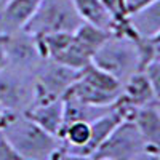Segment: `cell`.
I'll return each mask as SVG.
<instances>
[{"instance_id": "cell-11", "label": "cell", "mask_w": 160, "mask_h": 160, "mask_svg": "<svg viewBox=\"0 0 160 160\" xmlns=\"http://www.w3.org/2000/svg\"><path fill=\"white\" fill-rule=\"evenodd\" d=\"M123 118H127L125 114L114 104L106 114H102L96 120H93V122L90 123V131H91L90 133V141L87 144V148L83 149L82 155L91 157L93 154H95V151L102 144V141L111 135L112 130L122 122Z\"/></svg>"}, {"instance_id": "cell-9", "label": "cell", "mask_w": 160, "mask_h": 160, "mask_svg": "<svg viewBox=\"0 0 160 160\" xmlns=\"http://www.w3.org/2000/svg\"><path fill=\"white\" fill-rule=\"evenodd\" d=\"M160 101H154L144 104L141 108L133 109L130 114V120L138 128L139 135L151 148H158L160 142Z\"/></svg>"}, {"instance_id": "cell-3", "label": "cell", "mask_w": 160, "mask_h": 160, "mask_svg": "<svg viewBox=\"0 0 160 160\" xmlns=\"http://www.w3.org/2000/svg\"><path fill=\"white\" fill-rule=\"evenodd\" d=\"M82 22L72 0H40L35 13L22 31L40 37L56 32H74Z\"/></svg>"}, {"instance_id": "cell-2", "label": "cell", "mask_w": 160, "mask_h": 160, "mask_svg": "<svg viewBox=\"0 0 160 160\" xmlns=\"http://www.w3.org/2000/svg\"><path fill=\"white\" fill-rule=\"evenodd\" d=\"M91 64L123 83L133 74L139 72V59L133 38L123 34H112L95 51Z\"/></svg>"}, {"instance_id": "cell-14", "label": "cell", "mask_w": 160, "mask_h": 160, "mask_svg": "<svg viewBox=\"0 0 160 160\" xmlns=\"http://www.w3.org/2000/svg\"><path fill=\"white\" fill-rule=\"evenodd\" d=\"M98 2L104 7V10L109 13L114 18V21L117 24L123 22L127 19V10H125V2L123 0H98ZM117 28V26H115ZM115 31V29H114ZM114 34V32H112Z\"/></svg>"}, {"instance_id": "cell-17", "label": "cell", "mask_w": 160, "mask_h": 160, "mask_svg": "<svg viewBox=\"0 0 160 160\" xmlns=\"http://www.w3.org/2000/svg\"><path fill=\"white\" fill-rule=\"evenodd\" d=\"M51 160H93V158L87 157V155H78V154L69 152V151H66L61 146V149H58L55 152V155L51 157Z\"/></svg>"}, {"instance_id": "cell-13", "label": "cell", "mask_w": 160, "mask_h": 160, "mask_svg": "<svg viewBox=\"0 0 160 160\" xmlns=\"http://www.w3.org/2000/svg\"><path fill=\"white\" fill-rule=\"evenodd\" d=\"M135 42L138 59H139V71H142L151 61L160 58V35L155 37H139L130 35Z\"/></svg>"}, {"instance_id": "cell-4", "label": "cell", "mask_w": 160, "mask_h": 160, "mask_svg": "<svg viewBox=\"0 0 160 160\" xmlns=\"http://www.w3.org/2000/svg\"><path fill=\"white\" fill-rule=\"evenodd\" d=\"M80 71L51 59H43L34 74V104L61 99L77 80Z\"/></svg>"}, {"instance_id": "cell-23", "label": "cell", "mask_w": 160, "mask_h": 160, "mask_svg": "<svg viewBox=\"0 0 160 160\" xmlns=\"http://www.w3.org/2000/svg\"><path fill=\"white\" fill-rule=\"evenodd\" d=\"M93 160H95V158H93Z\"/></svg>"}, {"instance_id": "cell-19", "label": "cell", "mask_w": 160, "mask_h": 160, "mask_svg": "<svg viewBox=\"0 0 160 160\" xmlns=\"http://www.w3.org/2000/svg\"><path fill=\"white\" fill-rule=\"evenodd\" d=\"M131 160H160V151L158 148H146Z\"/></svg>"}, {"instance_id": "cell-8", "label": "cell", "mask_w": 160, "mask_h": 160, "mask_svg": "<svg viewBox=\"0 0 160 160\" xmlns=\"http://www.w3.org/2000/svg\"><path fill=\"white\" fill-rule=\"evenodd\" d=\"M38 3L40 0H7L0 7V34L8 35L22 31Z\"/></svg>"}, {"instance_id": "cell-7", "label": "cell", "mask_w": 160, "mask_h": 160, "mask_svg": "<svg viewBox=\"0 0 160 160\" xmlns=\"http://www.w3.org/2000/svg\"><path fill=\"white\" fill-rule=\"evenodd\" d=\"M3 37L8 68L35 74L37 68L43 61L38 50L37 38L26 31H18L15 34H8Z\"/></svg>"}, {"instance_id": "cell-10", "label": "cell", "mask_w": 160, "mask_h": 160, "mask_svg": "<svg viewBox=\"0 0 160 160\" xmlns=\"http://www.w3.org/2000/svg\"><path fill=\"white\" fill-rule=\"evenodd\" d=\"M62 114H64V102L61 99H53L42 104H34L26 112L32 122H35L40 128L48 131L50 135L58 136L62 128Z\"/></svg>"}, {"instance_id": "cell-6", "label": "cell", "mask_w": 160, "mask_h": 160, "mask_svg": "<svg viewBox=\"0 0 160 160\" xmlns=\"http://www.w3.org/2000/svg\"><path fill=\"white\" fill-rule=\"evenodd\" d=\"M34 102V74L5 66L0 71V108L26 114Z\"/></svg>"}, {"instance_id": "cell-20", "label": "cell", "mask_w": 160, "mask_h": 160, "mask_svg": "<svg viewBox=\"0 0 160 160\" xmlns=\"http://www.w3.org/2000/svg\"><path fill=\"white\" fill-rule=\"evenodd\" d=\"M7 66V51H5V37L0 34V71H3Z\"/></svg>"}, {"instance_id": "cell-16", "label": "cell", "mask_w": 160, "mask_h": 160, "mask_svg": "<svg viewBox=\"0 0 160 160\" xmlns=\"http://www.w3.org/2000/svg\"><path fill=\"white\" fill-rule=\"evenodd\" d=\"M0 160H22L16 154V151L11 148V144L7 141L2 131H0Z\"/></svg>"}, {"instance_id": "cell-18", "label": "cell", "mask_w": 160, "mask_h": 160, "mask_svg": "<svg viewBox=\"0 0 160 160\" xmlns=\"http://www.w3.org/2000/svg\"><path fill=\"white\" fill-rule=\"evenodd\" d=\"M125 2V10H127V15H130V13L136 11V10H141L144 7H148L154 2H157V0H123Z\"/></svg>"}, {"instance_id": "cell-15", "label": "cell", "mask_w": 160, "mask_h": 160, "mask_svg": "<svg viewBox=\"0 0 160 160\" xmlns=\"http://www.w3.org/2000/svg\"><path fill=\"white\" fill-rule=\"evenodd\" d=\"M141 72L146 75V78L149 80V83L152 85L155 93H160V58L151 61Z\"/></svg>"}, {"instance_id": "cell-21", "label": "cell", "mask_w": 160, "mask_h": 160, "mask_svg": "<svg viewBox=\"0 0 160 160\" xmlns=\"http://www.w3.org/2000/svg\"><path fill=\"white\" fill-rule=\"evenodd\" d=\"M8 114H10V112H7L5 109H2V108H0V125L3 123V120H5V117H7Z\"/></svg>"}, {"instance_id": "cell-22", "label": "cell", "mask_w": 160, "mask_h": 160, "mask_svg": "<svg viewBox=\"0 0 160 160\" xmlns=\"http://www.w3.org/2000/svg\"><path fill=\"white\" fill-rule=\"evenodd\" d=\"M5 2H7V0H0V7H2V5H3Z\"/></svg>"}, {"instance_id": "cell-5", "label": "cell", "mask_w": 160, "mask_h": 160, "mask_svg": "<svg viewBox=\"0 0 160 160\" xmlns=\"http://www.w3.org/2000/svg\"><path fill=\"white\" fill-rule=\"evenodd\" d=\"M151 146L146 144L138 128L130 118H123L112 133L102 141L91 158L95 160H131L141 151Z\"/></svg>"}, {"instance_id": "cell-12", "label": "cell", "mask_w": 160, "mask_h": 160, "mask_svg": "<svg viewBox=\"0 0 160 160\" xmlns=\"http://www.w3.org/2000/svg\"><path fill=\"white\" fill-rule=\"evenodd\" d=\"M127 24L133 35L139 37L160 35V0L127 15Z\"/></svg>"}, {"instance_id": "cell-1", "label": "cell", "mask_w": 160, "mask_h": 160, "mask_svg": "<svg viewBox=\"0 0 160 160\" xmlns=\"http://www.w3.org/2000/svg\"><path fill=\"white\" fill-rule=\"evenodd\" d=\"M0 131L22 160H51L62 146L58 136L40 128L26 114L10 112L0 125Z\"/></svg>"}]
</instances>
